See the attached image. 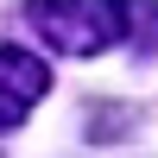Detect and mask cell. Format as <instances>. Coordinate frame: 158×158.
Here are the masks:
<instances>
[{"instance_id": "6da1fadb", "label": "cell", "mask_w": 158, "mask_h": 158, "mask_svg": "<svg viewBox=\"0 0 158 158\" xmlns=\"http://www.w3.org/2000/svg\"><path fill=\"white\" fill-rule=\"evenodd\" d=\"M25 19H32V32L44 38L51 51H63V57H101V51H114L133 32L127 0H32Z\"/></svg>"}, {"instance_id": "7a4b0ae2", "label": "cell", "mask_w": 158, "mask_h": 158, "mask_svg": "<svg viewBox=\"0 0 158 158\" xmlns=\"http://www.w3.org/2000/svg\"><path fill=\"white\" fill-rule=\"evenodd\" d=\"M44 95H51V63L25 44H0V133L25 127Z\"/></svg>"}]
</instances>
